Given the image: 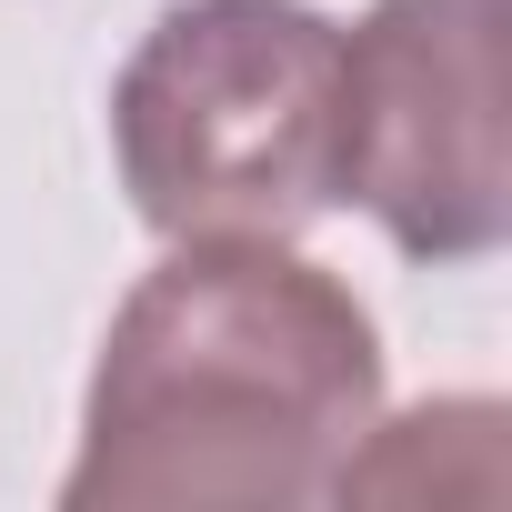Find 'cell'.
<instances>
[{
	"label": "cell",
	"instance_id": "cell-2",
	"mask_svg": "<svg viewBox=\"0 0 512 512\" xmlns=\"http://www.w3.org/2000/svg\"><path fill=\"white\" fill-rule=\"evenodd\" d=\"M111 161L161 241L342 211V21L312 0H171L111 81Z\"/></svg>",
	"mask_w": 512,
	"mask_h": 512
},
{
	"label": "cell",
	"instance_id": "cell-1",
	"mask_svg": "<svg viewBox=\"0 0 512 512\" xmlns=\"http://www.w3.org/2000/svg\"><path fill=\"white\" fill-rule=\"evenodd\" d=\"M382 422V332L342 272L272 231H211L131 282L81 392L71 512L332 502Z\"/></svg>",
	"mask_w": 512,
	"mask_h": 512
},
{
	"label": "cell",
	"instance_id": "cell-3",
	"mask_svg": "<svg viewBox=\"0 0 512 512\" xmlns=\"http://www.w3.org/2000/svg\"><path fill=\"white\" fill-rule=\"evenodd\" d=\"M512 0H372L342 31V201L412 262L512 241Z\"/></svg>",
	"mask_w": 512,
	"mask_h": 512
}]
</instances>
